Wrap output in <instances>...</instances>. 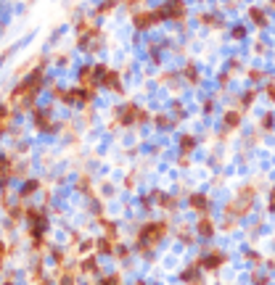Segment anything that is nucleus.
I'll use <instances>...</instances> for the list:
<instances>
[{"label":"nucleus","mask_w":275,"mask_h":285,"mask_svg":"<svg viewBox=\"0 0 275 285\" xmlns=\"http://www.w3.org/2000/svg\"><path fill=\"white\" fill-rule=\"evenodd\" d=\"M40 180H27V185H22V190H19V201H27L32 193H37L40 190Z\"/></svg>","instance_id":"a211bd4d"},{"label":"nucleus","mask_w":275,"mask_h":285,"mask_svg":"<svg viewBox=\"0 0 275 285\" xmlns=\"http://www.w3.org/2000/svg\"><path fill=\"white\" fill-rule=\"evenodd\" d=\"M180 280L183 283H201V280H204V277H201V267H199V264H191V267L180 275Z\"/></svg>","instance_id":"f3484780"},{"label":"nucleus","mask_w":275,"mask_h":285,"mask_svg":"<svg viewBox=\"0 0 275 285\" xmlns=\"http://www.w3.org/2000/svg\"><path fill=\"white\" fill-rule=\"evenodd\" d=\"M90 27H93V21H90L88 16H82L80 21H77V29H74V32H77V35H82V32H88Z\"/></svg>","instance_id":"bb28decb"},{"label":"nucleus","mask_w":275,"mask_h":285,"mask_svg":"<svg viewBox=\"0 0 275 285\" xmlns=\"http://www.w3.org/2000/svg\"><path fill=\"white\" fill-rule=\"evenodd\" d=\"M270 211L275 214V187H273V190H270Z\"/></svg>","instance_id":"2f4dec72"},{"label":"nucleus","mask_w":275,"mask_h":285,"mask_svg":"<svg viewBox=\"0 0 275 285\" xmlns=\"http://www.w3.org/2000/svg\"><path fill=\"white\" fill-rule=\"evenodd\" d=\"M183 74H185L188 85H199V82H201V74H199V69H196L193 63H188V66H185V71H183Z\"/></svg>","instance_id":"4be33fe9"},{"label":"nucleus","mask_w":275,"mask_h":285,"mask_svg":"<svg viewBox=\"0 0 275 285\" xmlns=\"http://www.w3.org/2000/svg\"><path fill=\"white\" fill-rule=\"evenodd\" d=\"M32 122H35V129H37V132H53V129H56L53 119H50V114H45L43 108H35V114H32Z\"/></svg>","instance_id":"f8f14e48"},{"label":"nucleus","mask_w":275,"mask_h":285,"mask_svg":"<svg viewBox=\"0 0 275 285\" xmlns=\"http://www.w3.org/2000/svg\"><path fill=\"white\" fill-rule=\"evenodd\" d=\"M154 122H156V127H161V129H167V127H172V122L167 119V116H154Z\"/></svg>","instance_id":"c85d7f7f"},{"label":"nucleus","mask_w":275,"mask_h":285,"mask_svg":"<svg viewBox=\"0 0 275 285\" xmlns=\"http://www.w3.org/2000/svg\"><path fill=\"white\" fill-rule=\"evenodd\" d=\"M167 3H169V0H167Z\"/></svg>","instance_id":"72a5a7b5"},{"label":"nucleus","mask_w":275,"mask_h":285,"mask_svg":"<svg viewBox=\"0 0 275 285\" xmlns=\"http://www.w3.org/2000/svg\"><path fill=\"white\" fill-rule=\"evenodd\" d=\"M188 206H191L196 214H209L212 201H209V196H204V193H193V196L188 198Z\"/></svg>","instance_id":"4468645a"},{"label":"nucleus","mask_w":275,"mask_h":285,"mask_svg":"<svg viewBox=\"0 0 275 285\" xmlns=\"http://www.w3.org/2000/svg\"><path fill=\"white\" fill-rule=\"evenodd\" d=\"M43 87H45V69L35 66L32 69V74L24 77V82H19V85L14 87V93L8 95V106L19 108V111L32 108V103L37 101V95L43 93Z\"/></svg>","instance_id":"f257e3e1"},{"label":"nucleus","mask_w":275,"mask_h":285,"mask_svg":"<svg viewBox=\"0 0 275 285\" xmlns=\"http://www.w3.org/2000/svg\"><path fill=\"white\" fill-rule=\"evenodd\" d=\"M257 90H246L244 95H241V111H249V108H252V103L257 101Z\"/></svg>","instance_id":"412c9836"},{"label":"nucleus","mask_w":275,"mask_h":285,"mask_svg":"<svg viewBox=\"0 0 275 285\" xmlns=\"http://www.w3.org/2000/svg\"><path fill=\"white\" fill-rule=\"evenodd\" d=\"M193 235H196V230L191 232V224H180V227H178V238H180L183 243H191Z\"/></svg>","instance_id":"b1692460"},{"label":"nucleus","mask_w":275,"mask_h":285,"mask_svg":"<svg viewBox=\"0 0 275 285\" xmlns=\"http://www.w3.org/2000/svg\"><path fill=\"white\" fill-rule=\"evenodd\" d=\"M167 235H169V222H167V219H148L146 224H140V230H138V235H135L138 254L151 259L154 245H159Z\"/></svg>","instance_id":"f03ea898"},{"label":"nucleus","mask_w":275,"mask_h":285,"mask_svg":"<svg viewBox=\"0 0 275 285\" xmlns=\"http://www.w3.org/2000/svg\"><path fill=\"white\" fill-rule=\"evenodd\" d=\"M267 8H270V11H275V0H270V3H267Z\"/></svg>","instance_id":"473e14b6"},{"label":"nucleus","mask_w":275,"mask_h":285,"mask_svg":"<svg viewBox=\"0 0 275 285\" xmlns=\"http://www.w3.org/2000/svg\"><path fill=\"white\" fill-rule=\"evenodd\" d=\"M80 275H93V277H101L103 275V269H101V264H98L95 256L82 259V262H80Z\"/></svg>","instance_id":"2eb2a0df"},{"label":"nucleus","mask_w":275,"mask_h":285,"mask_svg":"<svg viewBox=\"0 0 275 285\" xmlns=\"http://www.w3.org/2000/svg\"><path fill=\"white\" fill-rule=\"evenodd\" d=\"M130 21H133L135 32H148V29H156L167 21V3L156 5V8H138L130 14Z\"/></svg>","instance_id":"7ed1b4c3"},{"label":"nucleus","mask_w":275,"mask_h":285,"mask_svg":"<svg viewBox=\"0 0 275 285\" xmlns=\"http://www.w3.org/2000/svg\"><path fill=\"white\" fill-rule=\"evenodd\" d=\"M185 19H188V5H185V0H169V3H167V21L183 24Z\"/></svg>","instance_id":"1a4fd4ad"},{"label":"nucleus","mask_w":275,"mask_h":285,"mask_svg":"<svg viewBox=\"0 0 275 285\" xmlns=\"http://www.w3.org/2000/svg\"><path fill=\"white\" fill-rule=\"evenodd\" d=\"M265 93H267V98H270V103H275V82H267Z\"/></svg>","instance_id":"7c9ffc66"},{"label":"nucleus","mask_w":275,"mask_h":285,"mask_svg":"<svg viewBox=\"0 0 275 285\" xmlns=\"http://www.w3.org/2000/svg\"><path fill=\"white\" fill-rule=\"evenodd\" d=\"M249 80H252V82L265 80V69H249Z\"/></svg>","instance_id":"cd10ccee"},{"label":"nucleus","mask_w":275,"mask_h":285,"mask_svg":"<svg viewBox=\"0 0 275 285\" xmlns=\"http://www.w3.org/2000/svg\"><path fill=\"white\" fill-rule=\"evenodd\" d=\"M249 19H252V24L257 29L270 27V14H267V8H257V5H252V8H249Z\"/></svg>","instance_id":"ddd939ff"},{"label":"nucleus","mask_w":275,"mask_h":285,"mask_svg":"<svg viewBox=\"0 0 275 285\" xmlns=\"http://www.w3.org/2000/svg\"><path fill=\"white\" fill-rule=\"evenodd\" d=\"M257 190H259V187L254 185V183L244 185L238 190V196H235L230 204L225 206V214H228V217H235V219L249 217V214H252V206H254V198H257Z\"/></svg>","instance_id":"20e7f679"},{"label":"nucleus","mask_w":275,"mask_h":285,"mask_svg":"<svg viewBox=\"0 0 275 285\" xmlns=\"http://www.w3.org/2000/svg\"><path fill=\"white\" fill-rule=\"evenodd\" d=\"M196 148V138L193 135H180V156H188Z\"/></svg>","instance_id":"6ab92c4d"},{"label":"nucleus","mask_w":275,"mask_h":285,"mask_svg":"<svg viewBox=\"0 0 275 285\" xmlns=\"http://www.w3.org/2000/svg\"><path fill=\"white\" fill-rule=\"evenodd\" d=\"M122 5L127 8V14H133V11H138V8L146 5V0H122Z\"/></svg>","instance_id":"393cba45"},{"label":"nucleus","mask_w":275,"mask_h":285,"mask_svg":"<svg viewBox=\"0 0 275 285\" xmlns=\"http://www.w3.org/2000/svg\"><path fill=\"white\" fill-rule=\"evenodd\" d=\"M193 264H199L204 272H217V269H222L228 264V254H225V251H220V248H209V254L196 256Z\"/></svg>","instance_id":"6e6552de"},{"label":"nucleus","mask_w":275,"mask_h":285,"mask_svg":"<svg viewBox=\"0 0 275 285\" xmlns=\"http://www.w3.org/2000/svg\"><path fill=\"white\" fill-rule=\"evenodd\" d=\"M95 77H98V85L106 87L109 93L114 95H124V85H122V74L116 69H109L106 63H95Z\"/></svg>","instance_id":"423d86ee"},{"label":"nucleus","mask_w":275,"mask_h":285,"mask_svg":"<svg viewBox=\"0 0 275 285\" xmlns=\"http://www.w3.org/2000/svg\"><path fill=\"white\" fill-rule=\"evenodd\" d=\"M273 124H275V116H273V114H265V116H262V119H259V127L265 129V132H270V129H273Z\"/></svg>","instance_id":"a878e982"},{"label":"nucleus","mask_w":275,"mask_h":285,"mask_svg":"<svg viewBox=\"0 0 275 285\" xmlns=\"http://www.w3.org/2000/svg\"><path fill=\"white\" fill-rule=\"evenodd\" d=\"M151 119V114L146 111V108L135 106V103H127V106L122 108H114V119H111V129L116 127H133V124H146V122Z\"/></svg>","instance_id":"39448f33"},{"label":"nucleus","mask_w":275,"mask_h":285,"mask_svg":"<svg viewBox=\"0 0 275 285\" xmlns=\"http://www.w3.org/2000/svg\"><path fill=\"white\" fill-rule=\"evenodd\" d=\"M119 245V235H103L95 241V251L101 256H114V248Z\"/></svg>","instance_id":"9b49d317"},{"label":"nucleus","mask_w":275,"mask_h":285,"mask_svg":"<svg viewBox=\"0 0 275 285\" xmlns=\"http://www.w3.org/2000/svg\"><path fill=\"white\" fill-rule=\"evenodd\" d=\"M77 48H80L82 53H101L103 50V29L93 24L88 32L77 35Z\"/></svg>","instance_id":"0eeeda50"},{"label":"nucleus","mask_w":275,"mask_h":285,"mask_svg":"<svg viewBox=\"0 0 275 285\" xmlns=\"http://www.w3.org/2000/svg\"><path fill=\"white\" fill-rule=\"evenodd\" d=\"M230 35H233V40H244V37H246V27H233Z\"/></svg>","instance_id":"c756f323"},{"label":"nucleus","mask_w":275,"mask_h":285,"mask_svg":"<svg viewBox=\"0 0 275 285\" xmlns=\"http://www.w3.org/2000/svg\"><path fill=\"white\" fill-rule=\"evenodd\" d=\"M193 230L201 241H209V238H214V232H217V224H214V219L209 217V214H201V219H196Z\"/></svg>","instance_id":"9d476101"},{"label":"nucleus","mask_w":275,"mask_h":285,"mask_svg":"<svg viewBox=\"0 0 275 285\" xmlns=\"http://www.w3.org/2000/svg\"><path fill=\"white\" fill-rule=\"evenodd\" d=\"M119 3H122V0H103V3L95 8V16H109V14H114V8H116Z\"/></svg>","instance_id":"aec40b11"},{"label":"nucleus","mask_w":275,"mask_h":285,"mask_svg":"<svg viewBox=\"0 0 275 285\" xmlns=\"http://www.w3.org/2000/svg\"><path fill=\"white\" fill-rule=\"evenodd\" d=\"M199 24H212V27H222V19L214 16V14H199Z\"/></svg>","instance_id":"5701e85b"},{"label":"nucleus","mask_w":275,"mask_h":285,"mask_svg":"<svg viewBox=\"0 0 275 285\" xmlns=\"http://www.w3.org/2000/svg\"><path fill=\"white\" fill-rule=\"evenodd\" d=\"M241 114H244V111H233V108H230V111H225V116H222V122H225V129H222V132H230V129L238 127V124H241Z\"/></svg>","instance_id":"dca6fc26"}]
</instances>
